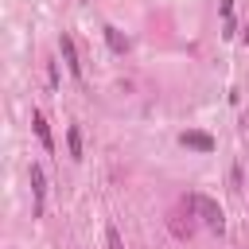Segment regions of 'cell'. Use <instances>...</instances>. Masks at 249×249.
Wrapping results in <instances>:
<instances>
[{
    "label": "cell",
    "mask_w": 249,
    "mask_h": 249,
    "mask_svg": "<svg viewBox=\"0 0 249 249\" xmlns=\"http://www.w3.org/2000/svg\"><path fill=\"white\" fill-rule=\"evenodd\" d=\"M222 23H226V35H233V0H222Z\"/></svg>",
    "instance_id": "ba28073f"
},
{
    "label": "cell",
    "mask_w": 249,
    "mask_h": 249,
    "mask_svg": "<svg viewBox=\"0 0 249 249\" xmlns=\"http://www.w3.org/2000/svg\"><path fill=\"white\" fill-rule=\"evenodd\" d=\"M66 148H70V160H82V132L70 124V132H66Z\"/></svg>",
    "instance_id": "52a82bcc"
},
{
    "label": "cell",
    "mask_w": 249,
    "mask_h": 249,
    "mask_svg": "<svg viewBox=\"0 0 249 249\" xmlns=\"http://www.w3.org/2000/svg\"><path fill=\"white\" fill-rule=\"evenodd\" d=\"M191 210H195L210 230H218V233L226 230V214H222V206H218L214 198H206V195H191Z\"/></svg>",
    "instance_id": "6da1fadb"
},
{
    "label": "cell",
    "mask_w": 249,
    "mask_h": 249,
    "mask_svg": "<svg viewBox=\"0 0 249 249\" xmlns=\"http://www.w3.org/2000/svg\"><path fill=\"white\" fill-rule=\"evenodd\" d=\"M101 31H105V43H109V47H113L117 54H124V51H128V39H124V35H121V31H117L113 23H105Z\"/></svg>",
    "instance_id": "8992f818"
},
{
    "label": "cell",
    "mask_w": 249,
    "mask_h": 249,
    "mask_svg": "<svg viewBox=\"0 0 249 249\" xmlns=\"http://www.w3.org/2000/svg\"><path fill=\"white\" fill-rule=\"evenodd\" d=\"M179 144L183 148H191V152H202V156H210L218 144H214V136L210 132H198V128H187L183 136H179Z\"/></svg>",
    "instance_id": "7a4b0ae2"
},
{
    "label": "cell",
    "mask_w": 249,
    "mask_h": 249,
    "mask_svg": "<svg viewBox=\"0 0 249 249\" xmlns=\"http://www.w3.org/2000/svg\"><path fill=\"white\" fill-rule=\"evenodd\" d=\"M31 124H35V136H39V144H43L47 152H54V140H51V128H47L43 113H31Z\"/></svg>",
    "instance_id": "5b68a950"
},
{
    "label": "cell",
    "mask_w": 249,
    "mask_h": 249,
    "mask_svg": "<svg viewBox=\"0 0 249 249\" xmlns=\"http://www.w3.org/2000/svg\"><path fill=\"white\" fill-rule=\"evenodd\" d=\"M105 241H109V249H124V241H121V233H117L113 226L105 230Z\"/></svg>",
    "instance_id": "9c48e42d"
},
{
    "label": "cell",
    "mask_w": 249,
    "mask_h": 249,
    "mask_svg": "<svg viewBox=\"0 0 249 249\" xmlns=\"http://www.w3.org/2000/svg\"><path fill=\"white\" fill-rule=\"evenodd\" d=\"M31 191H35V214H43V202H47V175H43V167L39 163H31Z\"/></svg>",
    "instance_id": "277c9868"
},
{
    "label": "cell",
    "mask_w": 249,
    "mask_h": 249,
    "mask_svg": "<svg viewBox=\"0 0 249 249\" xmlns=\"http://www.w3.org/2000/svg\"><path fill=\"white\" fill-rule=\"evenodd\" d=\"M58 51H62V62H66V70L74 74V78H82V62H78V47H74V39L62 31L58 35Z\"/></svg>",
    "instance_id": "3957f363"
}]
</instances>
